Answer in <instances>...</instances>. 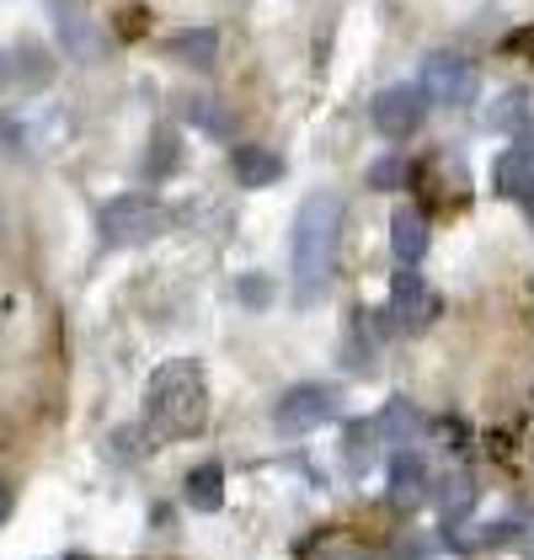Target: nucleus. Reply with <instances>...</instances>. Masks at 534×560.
<instances>
[{
	"label": "nucleus",
	"instance_id": "10",
	"mask_svg": "<svg viewBox=\"0 0 534 560\" xmlns=\"http://www.w3.org/2000/svg\"><path fill=\"white\" fill-rule=\"evenodd\" d=\"M433 502H439V517H444V528H460L471 508H476V480L471 470H449L439 486H433Z\"/></svg>",
	"mask_w": 534,
	"mask_h": 560
},
{
	"label": "nucleus",
	"instance_id": "8",
	"mask_svg": "<svg viewBox=\"0 0 534 560\" xmlns=\"http://www.w3.org/2000/svg\"><path fill=\"white\" fill-rule=\"evenodd\" d=\"M428 491H433V486H428V470H422V454L400 448L396 459H391V502L411 513V508H417Z\"/></svg>",
	"mask_w": 534,
	"mask_h": 560
},
{
	"label": "nucleus",
	"instance_id": "11",
	"mask_svg": "<svg viewBox=\"0 0 534 560\" xmlns=\"http://www.w3.org/2000/svg\"><path fill=\"white\" fill-rule=\"evenodd\" d=\"M391 252H396L400 267H417L428 257V219L417 209H396V219H391Z\"/></svg>",
	"mask_w": 534,
	"mask_h": 560
},
{
	"label": "nucleus",
	"instance_id": "14",
	"mask_svg": "<svg viewBox=\"0 0 534 560\" xmlns=\"http://www.w3.org/2000/svg\"><path fill=\"white\" fill-rule=\"evenodd\" d=\"M530 124V91H502L497 102H491L487 113H481V129L487 133H519Z\"/></svg>",
	"mask_w": 534,
	"mask_h": 560
},
{
	"label": "nucleus",
	"instance_id": "20",
	"mask_svg": "<svg viewBox=\"0 0 534 560\" xmlns=\"http://www.w3.org/2000/svg\"><path fill=\"white\" fill-rule=\"evenodd\" d=\"M177 150H182L177 133L161 129V133H155V144L144 150V172H150V176H172V172H177Z\"/></svg>",
	"mask_w": 534,
	"mask_h": 560
},
{
	"label": "nucleus",
	"instance_id": "27",
	"mask_svg": "<svg viewBox=\"0 0 534 560\" xmlns=\"http://www.w3.org/2000/svg\"><path fill=\"white\" fill-rule=\"evenodd\" d=\"M530 560H534V534H530Z\"/></svg>",
	"mask_w": 534,
	"mask_h": 560
},
{
	"label": "nucleus",
	"instance_id": "6",
	"mask_svg": "<svg viewBox=\"0 0 534 560\" xmlns=\"http://www.w3.org/2000/svg\"><path fill=\"white\" fill-rule=\"evenodd\" d=\"M439 294L428 289V278L417 272V267H400L396 272V283H391V304H385V320L396 326V331H428L433 320H439Z\"/></svg>",
	"mask_w": 534,
	"mask_h": 560
},
{
	"label": "nucleus",
	"instance_id": "4",
	"mask_svg": "<svg viewBox=\"0 0 534 560\" xmlns=\"http://www.w3.org/2000/svg\"><path fill=\"white\" fill-rule=\"evenodd\" d=\"M337 411H343L337 385H294V389L278 395V406H272V428L283 432V438H305V432L337 422Z\"/></svg>",
	"mask_w": 534,
	"mask_h": 560
},
{
	"label": "nucleus",
	"instance_id": "18",
	"mask_svg": "<svg viewBox=\"0 0 534 560\" xmlns=\"http://www.w3.org/2000/svg\"><path fill=\"white\" fill-rule=\"evenodd\" d=\"M374 438H380V428L348 422V438H343V454H348V475H369V470H374Z\"/></svg>",
	"mask_w": 534,
	"mask_h": 560
},
{
	"label": "nucleus",
	"instance_id": "23",
	"mask_svg": "<svg viewBox=\"0 0 534 560\" xmlns=\"http://www.w3.org/2000/svg\"><path fill=\"white\" fill-rule=\"evenodd\" d=\"M321 560H374V556H363V550H353V545H343V550H326Z\"/></svg>",
	"mask_w": 534,
	"mask_h": 560
},
{
	"label": "nucleus",
	"instance_id": "21",
	"mask_svg": "<svg viewBox=\"0 0 534 560\" xmlns=\"http://www.w3.org/2000/svg\"><path fill=\"white\" fill-rule=\"evenodd\" d=\"M400 182H406V155H391L369 172V187H400Z\"/></svg>",
	"mask_w": 534,
	"mask_h": 560
},
{
	"label": "nucleus",
	"instance_id": "26",
	"mask_svg": "<svg viewBox=\"0 0 534 560\" xmlns=\"http://www.w3.org/2000/svg\"><path fill=\"white\" fill-rule=\"evenodd\" d=\"M530 224H534V198H530Z\"/></svg>",
	"mask_w": 534,
	"mask_h": 560
},
{
	"label": "nucleus",
	"instance_id": "16",
	"mask_svg": "<svg viewBox=\"0 0 534 560\" xmlns=\"http://www.w3.org/2000/svg\"><path fill=\"white\" fill-rule=\"evenodd\" d=\"M187 508H198V513H220L224 502V470L220 465H198V470L187 475Z\"/></svg>",
	"mask_w": 534,
	"mask_h": 560
},
{
	"label": "nucleus",
	"instance_id": "17",
	"mask_svg": "<svg viewBox=\"0 0 534 560\" xmlns=\"http://www.w3.org/2000/svg\"><path fill=\"white\" fill-rule=\"evenodd\" d=\"M166 54L182 59V65H193V70H209V65H214V54H220V38H214V27H193V33L172 38Z\"/></svg>",
	"mask_w": 534,
	"mask_h": 560
},
{
	"label": "nucleus",
	"instance_id": "15",
	"mask_svg": "<svg viewBox=\"0 0 534 560\" xmlns=\"http://www.w3.org/2000/svg\"><path fill=\"white\" fill-rule=\"evenodd\" d=\"M374 428H380V438H385V443L406 448V443L422 432V417H417V406H411L406 395H396V400H385V411H380V422H374Z\"/></svg>",
	"mask_w": 534,
	"mask_h": 560
},
{
	"label": "nucleus",
	"instance_id": "25",
	"mask_svg": "<svg viewBox=\"0 0 534 560\" xmlns=\"http://www.w3.org/2000/svg\"><path fill=\"white\" fill-rule=\"evenodd\" d=\"M5 513H11V491L0 486V523H5Z\"/></svg>",
	"mask_w": 534,
	"mask_h": 560
},
{
	"label": "nucleus",
	"instance_id": "5",
	"mask_svg": "<svg viewBox=\"0 0 534 560\" xmlns=\"http://www.w3.org/2000/svg\"><path fill=\"white\" fill-rule=\"evenodd\" d=\"M417 86L439 107H471V96H476V65L465 54H454V48H439V54L422 59V81Z\"/></svg>",
	"mask_w": 534,
	"mask_h": 560
},
{
	"label": "nucleus",
	"instance_id": "22",
	"mask_svg": "<svg viewBox=\"0 0 534 560\" xmlns=\"http://www.w3.org/2000/svg\"><path fill=\"white\" fill-rule=\"evenodd\" d=\"M241 300L252 304V310H263V304L272 300V278H263V272H246V278H241Z\"/></svg>",
	"mask_w": 534,
	"mask_h": 560
},
{
	"label": "nucleus",
	"instance_id": "7",
	"mask_svg": "<svg viewBox=\"0 0 534 560\" xmlns=\"http://www.w3.org/2000/svg\"><path fill=\"white\" fill-rule=\"evenodd\" d=\"M374 129L385 133V139H406V133L422 129V118H428V96L422 86H385L374 96Z\"/></svg>",
	"mask_w": 534,
	"mask_h": 560
},
{
	"label": "nucleus",
	"instance_id": "9",
	"mask_svg": "<svg viewBox=\"0 0 534 560\" xmlns=\"http://www.w3.org/2000/svg\"><path fill=\"white\" fill-rule=\"evenodd\" d=\"M491 187H497V198H513V203H530L534 198V172H530L524 144L497 155V166H491Z\"/></svg>",
	"mask_w": 534,
	"mask_h": 560
},
{
	"label": "nucleus",
	"instance_id": "3",
	"mask_svg": "<svg viewBox=\"0 0 534 560\" xmlns=\"http://www.w3.org/2000/svg\"><path fill=\"white\" fill-rule=\"evenodd\" d=\"M172 219L161 209V198H144V192H124L102 209V241L107 246H144L166 230Z\"/></svg>",
	"mask_w": 534,
	"mask_h": 560
},
{
	"label": "nucleus",
	"instance_id": "12",
	"mask_svg": "<svg viewBox=\"0 0 534 560\" xmlns=\"http://www.w3.org/2000/svg\"><path fill=\"white\" fill-rule=\"evenodd\" d=\"M54 16H59V38L76 59H91L96 54V27H91L86 5L81 0H54Z\"/></svg>",
	"mask_w": 534,
	"mask_h": 560
},
{
	"label": "nucleus",
	"instance_id": "13",
	"mask_svg": "<svg viewBox=\"0 0 534 560\" xmlns=\"http://www.w3.org/2000/svg\"><path fill=\"white\" fill-rule=\"evenodd\" d=\"M230 172H235L241 187H267V182L283 176V155H272L263 144H241V150L230 155Z\"/></svg>",
	"mask_w": 534,
	"mask_h": 560
},
{
	"label": "nucleus",
	"instance_id": "19",
	"mask_svg": "<svg viewBox=\"0 0 534 560\" xmlns=\"http://www.w3.org/2000/svg\"><path fill=\"white\" fill-rule=\"evenodd\" d=\"M187 118H193L204 133H214V139H230V129H235V118L224 113L214 96H193V102H187Z\"/></svg>",
	"mask_w": 534,
	"mask_h": 560
},
{
	"label": "nucleus",
	"instance_id": "24",
	"mask_svg": "<svg viewBox=\"0 0 534 560\" xmlns=\"http://www.w3.org/2000/svg\"><path fill=\"white\" fill-rule=\"evenodd\" d=\"M508 48H513V54H534V33H519V38H508Z\"/></svg>",
	"mask_w": 534,
	"mask_h": 560
},
{
	"label": "nucleus",
	"instance_id": "2",
	"mask_svg": "<svg viewBox=\"0 0 534 560\" xmlns=\"http://www.w3.org/2000/svg\"><path fill=\"white\" fill-rule=\"evenodd\" d=\"M144 422L155 428V438H193L209 422V385H204V369L193 358H172L150 374Z\"/></svg>",
	"mask_w": 534,
	"mask_h": 560
},
{
	"label": "nucleus",
	"instance_id": "1",
	"mask_svg": "<svg viewBox=\"0 0 534 560\" xmlns=\"http://www.w3.org/2000/svg\"><path fill=\"white\" fill-rule=\"evenodd\" d=\"M337 241H343V198L337 192H311L294 214V304L311 310L326 283H332V267H337Z\"/></svg>",
	"mask_w": 534,
	"mask_h": 560
}]
</instances>
